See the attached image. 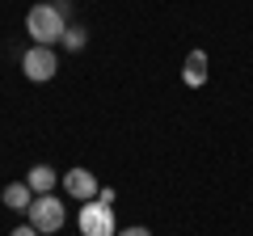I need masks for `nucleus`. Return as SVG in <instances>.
<instances>
[{
  "label": "nucleus",
  "mask_w": 253,
  "mask_h": 236,
  "mask_svg": "<svg viewBox=\"0 0 253 236\" xmlns=\"http://www.w3.org/2000/svg\"><path fill=\"white\" fill-rule=\"evenodd\" d=\"M118 236H152V232H148V228H123Z\"/></svg>",
  "instance_id": "11"
},
{
  "label": "nucleus",
  "mask_w": 253,
  "mask_h": 236,
  "mask_svg": "<svg viewBox=\"0 0 253 236\" xmlns=\"http://www.w3.org/2000/svg\"><path fill=\"white\" fill-rule=\"evenodd\" d=\"M84 42H89V34H84V26H68V34H63V46H68V51H81Z\"/></svg>",
  "instance_id": "9"
},
{
  "label": "nucleus",
  "mask_w": 253,
  "mask_h": 236,
  "mask_svg": "<svg viewBox=\"0 0 253 236\" xmlns=\"http://www.w3.org/2000/svg\"><path fill=\"white\" fill-rule=\"evenodd\" d=\"M81 236H118V224H114V211L106 207V202H84L81 207Z\"/></svg>",
  "instance_id": "2"
},
{
  "label": "nucleus",
  "mask_w": 253,
  "mask_h": 236,
  "mask_svg": "<svg viewBox=\"0 0 253 236\" xmlns=\"http://www.w3.org/2000/svg\"><path fill=\"white\" fill-rule=\"evenodd\" d=\"M63 190L72 194V198H81V202H89V198H97V177H93L89 169H72L68 177H63Z\"/></svg>",
  "instance_id": "5"
},
{
  "label": "nucleus",
  "mask_w": 253,
  "mask_h": 236,
  "mask_svg": "<svg viewBox=\"0 0 253 236\" xmlns=\"http://www.w3.org/2000/svg\"><path fill=\"white\" fill-rule=\"evenodd\" d=\"M26 186L34 190V198H38V194H51L55 190V169H51V164H34L30 177H26Z\"/></svg>",
  "instance_id": "8"
},
{
  "label": "nucleus",
  "mask_w": 253,
  "mask_h": 236,
  "mask_svg": "<svg viewBox=\"0 0 253 236\" xmlns=\"http://www.w3.org/2000/svg\"><path fill=\"white\" fill-rule=\"evenodd\" d=\"M181 80H186L190 89H203V84H207V51H190V55H186Z\"/></svg>",
  "instance_id": "6"
},
{
  "label": "nucleus",
  "mask_w": 253,
  "mask_h": 236,
  "mask_svg": "<svg viewBox=\"0 0 253 236\" xmlns=\"http://www.w3.org/2000/svg\"><path fill=\"white\" fill-rule=\"evenodd\" d=\"M26 215H30V224H34L38 232H59L63 219H68V215H63V202L55 198V194H38V198L30 202Z\"/></svg>",
  "instance_id": "3"
},
{
  "label": "nucleus",
  "mask_w": 253,
  "mask_h": 236,
  "mask_svg": "<svg viewBox=\"0 0 253 236\" xmlns=\"http://www.w3.org/2000/svg\"><path fill=\"white\" fill-rule=\"evenodd\" d=\"M26 30H30V38H34V46H51V42H63L68 17H63L55 4H34L30 17H26Z\"/></svg>",
  "instance_id": "1"
},
{
  "label": "nucleus",
  "mask_w": 253,
  "mask_h": 236,
  "mask_svg": "<svg viewBox=\"0 0 253 236\" xmlns=\"http://www.w3.org/2000/svg\"><path fill=\"white\" fill-rule=\"evenodd\" d=\"M0 198H4V207H9V211H30V202H34V190H30L26 182H9Z\"/></svg>",
  "instance_id": "7"
},
{
  "label": "nucleus",
  "mask_w": 253,
  "mask_h": 236,
  "mask_svg": "<svg viewBox=\"0 0 253 236\" xmlns=\"http://www.w3.org/2000/svg\"><path fill=\"white\" fill-rule=\"evenodd\" d=\"M21 68H26L30 80H51V76L59 72V59H55L51 46H30V51L21 55Z\"/></svg>",
  "instance_id": "4"
},
{
  "label": "nucleus",
  "mask_w": 253,
  "mask_h": 236,
  "mask_svg": "<svg viewBox=\"0 0 253 236\" xmlns=\"http://www.w3.org/2000/svg\"><path fill=\"white\" fill-rule=\"evenodd\" d=\"M9 236H38V228H34V224H26V228H13Z\"/></svg>",
  "instance_id": "10"
}]
</instances>
